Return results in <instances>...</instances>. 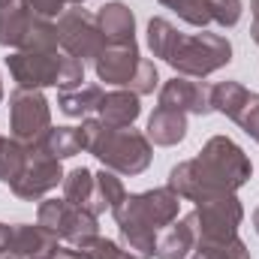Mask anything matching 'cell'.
<instances>
[{
  "label": "cell",
  "instance_id": "13",
  "mask_svg": "<svg viewBox=\"0 0 259 259\" xmlns=\"http://www.w3.org/2000/svg\"><path fill=\"white\" fill-rule=\"evenodd\" d=\"M181 21H187L190 27H235L244 15V3L241 0H169L166 3Z\"/></svg>",
  "mask_w": 259,
  "mask_h": 259
},
{
  "label": "cell",
  "instance_id": "19",
  "mask_svg": "<svg viewBox=\"0 0 259 259\" xmlns=\"http://www.w3.org/2000/svg\"><path fill=\"white\" fill-rule=\"evenodd\" d=\"M187 130H190L187 127V115H181V112H175V109L157 106V109L151 112V118H148L145 136H148L151 145L175 148V145H181V142L187 139Z\"/></svg>",
  "mask_w": 259,
  "mask_h": 259
},
{
  "label": "cell",
  "instance_id": "10",
  "mask_svg": "<svg viewBox=\"0 0 259 259\" xmlns=\"http://www.w3.org/2000/svg\"><path fill=\"white\" fill-rule=\"evenodd\" d=\"M190 220L196 226L199 241H223V238L238 235V226L244 220V205L238 202L235 193L211 196L205 202H196V208L190 211Z\"/></svg>",
  "mask_w": 259,
  "mask_h": 259
},
{
  "label": "cell",
  "instance_id": "18",
  "mask_svg": "<svg viewBox=\"0 0 259 259\" xmlns=\"http://www.w3.org/2000/svg\"><path fill=\"white\" fill-rule=\"evenodd\" d=\"M61 190H64V199L69 205L84 208V211H91V214H97V217L106 214V208H103V202H100V196H97V175H94L88 166H78V169L66 172Z\"/></svg>",
  "mask_w": 259,
  "mask_h": 259
},
{
  "label": "cell",
  "instance_id": "14",
  "mask_svg": "<svg viewBox=\"0 0 259 259\" xmlns=\"http://www.w3.org/2000/svg\"><path fill=\"white\" fill-rule=\"evenodd\" d=\"M160 106L163 109H175L181 115H211V84L208 81H196L187 75H172L163 88H160Z\"/></svg>",
  "mask_w": 259,
  "mask_h": 259
},
{
  "label": "cell",
  "instance_id": "21",
  "mask_svg": "<svg viewBox=\"0 0 259 259\" xmlns=\"http://www.w3.org/2000/svg\"><path fill=\"white\" fill-rule=\"evenodd\" d=\"M196 226L190 220V214L184 220H175L172 226H166L157 235V250L154 259H187L196 250Z\"/></svg>",
  "mask_w": 259,
  "mask_h": 259
},
{
  "label": "cell",
  "instance_id": "4",
  "mask_svg": "<svg viewBox=\"0 0 259 259\" xmlns=\"http://www.w3.org/2000/svg\"><path fill=\"white\" fill-rule=\"evenodd\" d=\"M6 69L18 88H78L84 81V64L61 52H12L6 55Z\"/></svg>",
  "mask_w": 259,
  "mask_h": 259
},
{
  "label": "cell",
  "instance_id": "25",
  "mask_svg": "<svg viewBox=\"0 0 259 259\" xmlns=\"http://www.w3.org/2000/svg\"><path fill=\"white\" fill-rule=\"evenodd\" d=\"M148 49L154 52V58H160V61H169V55H172V49H175V42H178V36H181V30L169 21V18H151L148 21Z\"/></svg>",
  "mask_w": 259,
  "mask_h": 259
},
{
  "label": "cell",
  "instance_id": "11",
  "mask_svg": "<svg viewBox=\"0 0 259 259\" xmlns=\"http://www.w3.org/2000/svg\"><path fill=\"white\" fill-rule=\"evenodd\" d=\"M211 109L235 121L259 145V94L247 91L241 81H214L211 84Z\"/></svg>",
  "mask_w": 259,
  "mask_h": 259
},
{
  "label": "cell",
  "instance_id": "2",
  "mask_svg": "<svg viewBox=\"0 0 259 259\" xmlns=\"http://www.w3.org/2000/svg\"><path fill=\"white\" fill-rule=\"evenodd\" d=\"M178 211H181V196L175 190H169V187L127 193L124 205L115 211L121 244L133 256L154 259L157 235L178 220Z\"/></svg>",
  "mask_w": 259,
  "mask_h": 259
},
{
  "label": "cell",
  "instance_id": "5",
  "mask_svg": "<svg viewBox=\"0 0 259 259\" xmlns=\"http://www.w3.org/2000/svg\"><path fill=\"white\" fill-rule=\"evenodd\" d=\"M166 64L175 69V75H187V78H205L217 69L232 64V42L223 33H181L169 61Z\"/></svg>",
  "mask_w": 259,
  "mask_h": 259
},
{
  "label": "cell",
  "instance_id": "29",
  "mask_svg": "<svg viewBox=\"0 0 259 259\" xmlns=\"http://www.w3.org/2000/svg\"><path fill=\"white\" fill-rule=\"evenodd\" d=\"M157 84H160L157 64L145 58L142 66H139V72H136V78H133V84H130V91H133V94H139V97H148V94H154V91H157Z\"/></svg>",
  "mask_w": 259,
  "mask_h": 259
},
{
  "label": "cell",
  "instance_id": "32",
  "mask_svg": "<svg viewBox=\"0 0 259 259\" xmlns=\"http://www.w3.org/2000/svg\"><path fill=\"white\" fill-rule=\"evenodd\" d=\"M250 15H253V24H250V36L259 46V0H250Z\"/></svg>",
  "mask_w": 259,
  "mask_h": 259
},
{
  "label": "cell",
  "instance_id": "36",
  "mask_svg": "<svg viewBox=\"0 0 259 259\" xmlns=\"http://www.w3.org/2000/svg\"><path fill=\"white\" fill-rule=\"evenodd\" d=\"M81 3H88V0H69V6H81Z\"/></svg>",
  "mask_w": 259,
  "mask_h": 259
},
{
  "label": "cell",
  "instance_id": "15",
  "mask_svg": "<svg viewBox=\"0 0 259 259\" xmlns=\"http://www.w3.org/2000/svg\"><path fill=\"white\" fill-rule=\"evenodd\" d=\"M142 52L136 42H109L100 58L94 61V69H97V78L106 81V84H115V88H127L133 84L139 66H142Z\"/></svg>",
  "mask_w": 259,
  "mask_h": 259
},
{
  "label": "cell",
  "instance_id": "26",
  "mask_svg": "<svg viewBox=\"0 0 259 259\" xmlns=\"http://www.w3.org/2000/svg\"><path fill=\"white\" fill-rule=\"evenodd\" d=\"M94 175H97V196H100L103 208L115 214L127 199V187H124L121 175L112 172V169H103V172H94Z\"/></svg>",
  "mask_w": 259,
  "mask_h": 259
},
{
  "label": "cell",
  "instance_id": "38",
  "mask_svg": "<svg viewBox=\"0 0 259 259\" xmlns=\"http://www.w3.org/2000/svg\"><path fill=\"white\" fill-rule=\"evenodd\" d=\"M0 103H3V78H0Z\"/></svg>",
  "mask_w": 259,
  "mask_h": 259
},
{
  "label": "cell",
  "instance_id": "17",
  "mask_svg": "<svg viewBox=\"0 0 259 259\" xmlns=\"http://www.w3.org/2000/svg\"><path fill=\"white\" fill-rule=\"evenodd\" d=\"M139 115H142V97L127 88L103 94V100L97 106V118L106 127H133L139 121Z\"/></svg>",
  "mask_w": 259,
  "mask_h": 259
},
{
  "label": "cell",
  "instance_id": "34",
  "mask_svg": "<svg viewBox=\"0 0 259 259\" xmlns=\"http://www.w3.org/2000/svg\"><path fill=\"white\" fill-rule=\"evenodd\" d=\"M253 229H256V235H259V205H256V211H253Z\"/></svg>",
  "mask_w": 259,
  "mask_h": 259
},
{
  "label": "cell",
  "instance_id": "6",
  "mask_svg": "<svg viewBox=\"0 0 259 259\" xmlns=\"http://www.w3.org/2000/svg\"><path fill=\"white\" fill-rule=\"evenodd\" d=\"M0 46L12 52H58V21L33 15L24 3L0 6Z\"/></svg>",
  "mask_w": 259,
  "mask_h": 259
},
{
  "label": "cell",
  "instance_id": "22",
  "mask_svg": "<svg viewBox=\"0 0 259 259\" xmlns=\"http://www.w3.org/2000/svg\"><path fill=\"white\" fill-rule=\"evenodd\" d=\"M100 100H103L100 84H78V88H66L58 94V109L66 118H88L91 112H97Z\"/></svg>",
  "mask_w": 259,
  "mask_h": 259
},
{
  "label": "cell",
  "instance_id": "35",
  "mask_svg": "<svg viewBox=\"0 0 259 259\" xmlns=\"http://www.w3.org/2000/svg\"><path fill=\"white\" fill-rule=\"evenodd\" d=\"M190 259H208V256H205V253H199V250H193V253H190Z\"/></svg>",
  "mask_w": 259,
  "mask_h": 259
},
{
  "label": "cell",
  "instance_id": "27",
  "mask_svg": "<svg viewBox=\"0 0 259 259\" xmlns=\"http://www.w3.org/2000/svg\"><path fill=\"white\" fill-rule=\"evenodd\" d=\"M75 250L84 259H139V256H133L124 244H118L112 238H103V235L84 238L81 244H75Z\"/></svg>",
  "mask_w": 259,
  "mask_h": 259
},
{
  "label": "cell",
  "instance_id": "8",
  "mask_svg": "<svg viewBox=\"0 0 259 259\" xmlns=\"http://www.w3.org/2000/svg\"><path fill=\"white\" fill-rule=\"evenodd\" d=\"M58 42L64 49V55L81 61V64H94L100 58V52L109 46L97 15H91L81 6H66V12L58 18Z\"/></svg>",
  "mask_w": 259,
  "mask_h": 259
},
{
  "label": "cell",
  "instance_id": "3",
  "mask_svg": "<svg viewBox=\"0 0 259 259\" xmlns=\"http://www.w3.org/2000/svg\"><path fill=\"white\" fill-rule=\"evenodd\" d=\"M81 130H84V151L94 154L103 163V169H112L124 178L142 175L154 160L148 136L136 127H106L100 118H84Z\"/></svg>",
  "mask_w": 259,
  "mask_h": 259
},
{
  "label": "cell",
  "instance_id": "16",
  "mask_svg": "<svg viewBox=\"0 0 259 259\" xmlns=\"http://www.w3.org/2000/svg\"><path fill=\"white\" fill-rule=\"evenodd\" d=\"M58 244L61 241L49 229H42L39 223L36 226L33 223H12L9 235H6V241L0 247V253H9V256H15V259H36V256L52 253Z\"/></svg>",
  "mask_w": 259,
  "mask_h": 259
},
{
  "label": "cell",
  "instance_id": "28",
  "mask_svg": "<svg viewBox=\"0 0 259 259\" xmlns=\"http://www.w3.org/2000/svg\"><path fill=\"white\" fill-rule=\"evenodd\" d=\"M196 250L205 253L208 259H253L250 250H247V244H244L238 235L223 238V241H199Z\"/></svg>",
  "mask_w": 259,
  "mask_h": 259
},
{
  "label": "cell",
  "instance_id": "7",
  "mask_svg": "<svg viewBox=\"0 0 259 259\" xmlns=\"http://www.w3.org/2000/svg\"><path fill=\"white\" fill-rule=\"evenodd\" d=\"M36 223L42 229H49L61 244H69V247L81 244L91 235H100V217L84 211V208L69 205L64 196L61 199H42L36 208Z\"/></svg>",
  "mask_w": 259,
  "mask_h": 259
},
{
  "label": "cell",
  "instance_id": "39",
  "mask_svg": "<svg viewBox=\"0 0 259 259\" xmlns=\"http://www.w3.org/2000/svg\"><path fill=\"white\" fill-rule=\"evenodd\" d=\"M0 259H15V256H9V253H0Z\"/></svg>",
  "mask_w": 259,
  "mask_h": 259
},
{
  "label": "cell",
  "instance_id": "20",
  "mask_svg": "<svg viewBox=\"0 0 259 259\" xmlns=\"http://www.w3.org/2000/svg\"><path fill=\"white\" fill-rule=\"evenodd\" d=\"M97 24L106 42H136V15L127 3L109 0L97 9Z\"/></svg>",
  "mask_w": 259,
  "mask_h": 259
},
{
  "label": "cell",
  "instance_id": "9",
  "mask_svg": "<svg viewBox=\"0 0 259 259\" xmlns=\"http://www.w3.org/2000/svg\"><path fill=\"white\" fill-rule=\"evenodd\" d=\"M52 130V106L42 91L15 88L9 94V133L24 145H36Z\"/></svg>",
  "mask_w": 259,
  "mask_h": 259
},
{
  "label": "cell",
  "instance_id": "24",
  "mask_svg": "<svg viewBox=\"0 0 259 259\" xmlns=\"http://www.w3.org/2000/svg\"><path fill=\"white\" fill-rule=\"evenodd\" d=\"M27 157H30V145L18 142L12 136L9 139L0 136V184L12 187L21 178V172L27 166Z\"/></svg>",
  "mask_w": 259,
  "mask_h": 259
},
{
  "label": "cell",
  "instance_id": "23",
  "mask_svg": "<svg viewBox=\"0 0 259 259\" xmlns=\"http://www.w3.org/2000/svg\"><path fill=\"white\" fill-rule=\"evenodd\" d=\"M36 148L49 151L58 160H69V157L84 151V130L81 127H52L36 142Z\"/></svg>",
  "mask_w": 259,
  "mask_h": 259
},
{
  "label": "cell",
  "instance_id": "12",
  "mask_svg": "<svg viewBox=\"0 0 259 259\" xmlns=\"http://www.w3.org/2000/svg\"><path fill=\"white\" fill-rule=\"evenodd\" d=\"M64 169H61V160L52 157L49 151L30 145V157H27V166L21 172V178L9 187L12 193L24 202H39L52 193L58 184H64Z\"/></svg>",
  "mask_w": 259,
  "mask_h": 259
},
{
  "label": "cell",
  "instance_id": "31",
  "mask_svg": "<svg viewBox=\"0 0 259 259\" xmlns=\"http://www.w3.org/2000/svg\"><path fill=\"white\" fill-rule=\"evenodd\" d=\"M55 259H84L75 247H69V244H58L55 247Z\"/></svg>",
  "mask_w": 259,
  "mask_h": 259
},
{
  "label": "cell",
  "instance_id": "1",
  "mask_svg": "<svg viewBox=\"0 0 259 259\" xmlns=\"http://www.w3.org/2000/svg\"><path fill=\"white\" fill-rule=\"evenodd\" d=\"M253 178V163L244 154L238 142L229 136H211L199 154L190 160H181L169 169L166 187L175 190L181 199L205 202L211 196L235 193Z\"/></svg>",
  "mask_w": 259,
  "mask_h": 259
},
{
  "label": "cell",
  "instance_id": "37",
  "mask_svg": "<svg viewBox=\"0 0 259 259\" xmlns=\"http://www.w3.org/2000/svg\"><path fill=\"white\" fill-rule=\"evenodd\" d=\"M9 3H15V0H0V6H9Z\"/></svg>",
  "mask_w": 259,
  "mask_h": 259
},
{
  "label": "cell",
  "instance_id": "33",
  "mask_svg": "<svg viewBox=\"0 0 259 259\" xmlns=\"http://www.w3.org/2000/svg\"><path fill=\"white\" fill-rule=\"evenodd\" d=\"M6 235H9V226H6V223H0V247H3V241H6Z\"/></svg>",
  "mask_w": 259,
  "mask_h": 259
},
{
  "label": "cell",
  "instance_id": "30",
  "mask_svg": "<svg viewBox=\"0 0 259 259\" xmlns=\"http://www.w3.org/2000/svg\"><path fill=\"white\" fill-rule=\"evenodd\" d=\"M18 3H24L33 15L49 18V21L61 18V15L66 12V6H69V0H18Z\"/></svg>",
  "mask_w": 259,
  "mask_h": 259
}]
</instances>
